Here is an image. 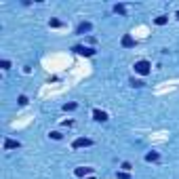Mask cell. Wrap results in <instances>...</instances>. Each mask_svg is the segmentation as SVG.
<instances>
[{
  "mask_svg": "<svg viewBox=\"0 0 179 179\" xmlns=\"http://www.w3.org/2000/svg\"><path fill=\"white\" fill-rule=\"evenodd\" d=\"M93 116H95V120H101V122H103V120H108V114H105V112H99V110H95V112H93Z\"/></svg>",
  "mask_w": 179,
  "mask_h": 179,
  "instance_id": "7a4b0ae2",
  "label": "cell"
},
{
  "mask_svg": "<svg viewBox=\"0 0 179 179\" xmlns=\"http://www.w3.org/2000/svg\"><path fill=\"white\" fill-rule=\"evenodd\" d=\"M74 51H78L80 55H93V51H91V48H87V46H76Z\"/></svg>",
  "mask_w": 179,
  "mask_h": 179,
  "instance_id": "277c9868",
  "label": "cell"
},
{
  "mask_svg": "<svg viewBox=\"0 0 179 179\" xmlns=\"http://www.w3.org/2000/svg\"><path fill=\"white\" fill-rule=\"evenodd\" d=\"M122 45L124 46H135V40L131 38V36H124V38H122Z\"/></svg>",
  "mask_w": 179,
  "mask_h": 179,
  "instance_id": "5b68a950",
  "label": "cell"
},
{
  "mask_svg": "<svg viewBox=\"0 0 179 179\" xmlns=\"http://www.w3.org/2000/svg\"><path fill=\"white\" fill-rule=\"evenodd\" d=\"M91 30V23H80V28H78V34H85V32H89Z\"/></svg>",
  "mask_w": 179,
  "mask_h": 179,
  "instance_id": "8992f818",
  "label": "cell"
},
{
  "mask_svg": "<svg viewBox=\"0 0 179 179\" xmlns=\"http://www.w3.org/2000/svg\"><path fill=\"white\" fill-rule=\"evenodd\" d=\"M135 72L137 74H148L150 72V63L148 61H137L135 63Z\"/></svg>",
  "mask_w": 179,
  "mask_h": 179,
  "instance_id": "6da1fadb",
  "label": "cell"
},
{
  "mask_svg": "<svg viewBox=\"0 0 179 179\" xmlns=\"http://www.w3.org/2000/svg\"><path fill=\"white\" fill-rule=\"evenodd\" d=\"M148 160H158V154H148Z\"/></svg>",
  "mask_w": 179,
  "mask_h": 179,
  "instance_id": "9c48e42d",
  "label": "cell"
},
{
  "mask_svg": "<svg viewBox=\"0 0 179 179\" xmlns=\"http://www.w3.org/2000/svg\"><path fill=\"white\" fill-rule=\"evenodd\" d=\"M82 145H91L89 139H76L74 141V148H82Z\"/></svg>",
  "mask_w": 179,
  "mask_h": 179,
  "instance_id": "3957f363",
  "label": "cell"
},
{
  "mask_svg": "<svg viewBox=\"0 0 179 179\" xmlns=\"http://www.w3.org/2000/svg\"><path fill=\"white\" fill-rule=\"evenodd\" d=\"M156 23H158V25H162V23H167V17H158V19H156Z\"/></svg>",
  "mask_w": 179,
  "mask_h": 179,
  "instance_id": "ba28073f",
  "label": "cell"
},
{
  "mask_svg": "<svg viewBox=\"0 0 179 179\" xmlns=\"http://www.w3.org/2000/svg\"><path fill=\"white\" fill-rule=\"evenodd\" d=\"M17 145H19V143L13 141V139H6V141H4V148H6V150H8V148H17Z\"/></svg>",
  "mask_w": 179,
  "mask_h": 179,
  "instance_id": "52a82bcc",
  "label": "cell"
},
{
  "mask_svg": "<svg viewBox=\"0 0 179 179\" xmlns=\"http://www.w3.org/2000/svg\"><path fill=\"white\" fill-rule=\"evenodd\" d=\"M118 179H129V175L127 173H118Z\"/></svg>",
  "mask_w": 179,
  "mask_h": 179,
  "instance_id": "30bf717a",
  "label": "cell"
}]
</instances>
